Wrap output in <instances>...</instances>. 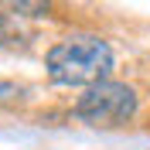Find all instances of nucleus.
Wrapping results in <instances>:
<instances>
[{
    "instance_id": "2",
    "label": "nucleus",
    "mask_w": 150,
    "mask_h": 150,
    "mask_svg": "<svg viewBox=\"0 0 150 150\" xmlns=\"http://www.w3.org/2000/svg\"><path fill=\"white\" fill-rule=\"evenodd\" d=\"M75 116L89 126H103V130L123 126L137 116V89L126 82H112V79L96 82L75 103Z\"/></svg>"
},
{
    "instance_id": "4",
    "label": "nucleus",
    "mask_w": 150,
    "mask_h": 150,
    "mask_svg": "<svg viewBox=\"0 0 150 150\" xmlns=\"http://www.w3.org/2000/svg\"><path fill=\"white\" fill-rule=\"evenodd\" d=\"M0 31H4V14H0Z\"/></svg>"
},
{
    "instance_id": "1",
    "label": "nucleus",
    "mask_w": 150,
    "mask_h": 150,
    "mask_svg": "<svg viewBox=\"0 0 150 150\" xmlns=\"http://www.w3.org/2000/svg\"><path fill=\"white\" fill-rule=\"evenodd\" d=\"M45 68L58 85H96L112 68V48L99 34H68L48 48Z\"/></svg>"
},
{
    "instance_id": "3",
    "label": "nucleus",
    "mask_w": 150,
    "mask_h": 150,
    "mask_svg": "<svg viewBox=\"0 0 150 150\" xmlns=\"http://www.w3.org/2000/svg\"><path fill=\"white\" fill-rule=\"evenodd\" d=\"M10 89H14V85H0V96H4V92H10Z\"/></svg>"
}]
</instances>
